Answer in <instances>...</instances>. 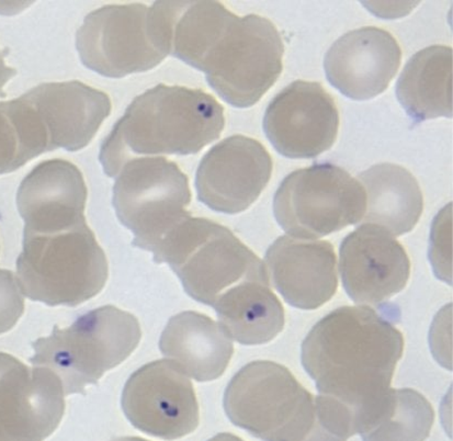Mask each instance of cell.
Instances as JSON below:
<instances>
[{
	"instance_id": "cell-9",
	"label": "cell",
	"mask_w": 453,
	"mask_h": 441,
	"mask_svg": "<svg viewBox=\"0 0 453 441\" xmlns=\"http://www.w3.org/2000/svg\"><path fill=\"white\" fill-rule=\"evenodd\" d=\"M189 179L165 158H137L123 165L113 186L112 205L122 225L134 233L132 245L157 251L187 218Z\"/></svg>"
},
{
	"instance_id": "cell-28",
	"label": "cell",
	"mask_w": 453,
	"mask_h": 441,
	"mask_svg": "<svg viewBox=\"0 0 453 441\" xmlns=\"http://www.w3.org/2000/svg\"><path fill=\"white\" fill-rule=\"evenodd\" d=\"M208 441H244L237 436L230 434V433H221L214 436L211 439Z\"/></svg>"
},
{
	"instance_id": "cell-20",
	"label": "cell",
	"mask_w": 453,
	"mask_h": 441,
	"mask_svg": "<svg viewBox=\"0 0 453 441\" xmlns=\"http://www.w3.org/2000/svg\"><path fill=\"white\" fill-rule=\"evenodd\" d=\"M159 349L198 383L219 379L234 353V344L222 325L194 311L181 312L169 320Z\"/></svg>"
},
{
	"instance_id": "cell-10",
	"label": "cell",
	"mask_w": 453,
	"mask_h": 441,
	"mask_svg": "<svg viewBox=\"0 0 453 441\" xmlns=\"http://www.w3.org/2000/svg\"><path fill=\"white\" fill-rule=\"evenodd\" d=\"M81 61L104 77L153 70L168 57L152 8L108 4L87 15L76 34Z\"/></svg>"
},
{
	"instance_id": "cell-12",
	"label": "cell",
	"mask_w": 453,
	"mask_h": 441,
	"mask_svg": "<svg viewBox=\"0 0 453 441\" xmlns=\"http://www.w3.org/2000/svg\"><path fill=\"white\" fill-rule=\"evenodd\" d=\"M263 128L279 154L314 159L335 143L340 112L319 82L296 81L268 104Z\"/></svg>"
},
{
	"instance_id": "cell-15",
	"label": "cell",
	"mask_w": 453,
	"mask_h": 441,
	"mask_svg": "<svg viewBox=\"0 0 453 441\" xmlns=\"http://www.w3.org/2000/svg\"><path fill=\"white\" fill-rule=\"evenodd\" d=\"M342 287L357 305L381 306L406 287L411 261L386 229L363 224L342 242Z\"/></svg>"
},
{
	"instance_id": "cell-23",
	"label": "cell",
	"mask_w": 453,
	"mask_h": 441,
	"mask_svg": "<svg viewBox=\"0 0 453 441\" xmlns=\"http://www.w3.org/2000/svg\"><path fill=\"white\" fill-rule=\"evenodd\" d=\"M212 307L230 337L246 346L272 342L285 328V310L270 282L237 284Z\"/></svg>"
},
{
	"instance_id": "cell-4",
	"label": "cell",
	"mask_w": 453,
	"mask_h": 441,
	"mask_svg": "<svg viewBox=\"0 0 453 441\" xmlns=\"http://www.w3.org/2000/svg\"><path fill=\"white\" fill-rule=\"evenodd\" d=\"M108 277L106 254L86 220L58 231H24L17 279L30 300L77 306L102 292Z\"/></svg>"
},
{
	"instance_id": "cell-26",
	"label": "cell",
	"mask_w": 453,
	"mask_h": 441,
	"mask_svg": "<svg viewBox=\"0 0 453 441\" xmlns=\"http://www.w3.org/2000/svg\"><path fill=\"white\" fill-rule=\"evenodd\" d=\"M451 204L439 213L430 233L429 259L439 279L451 284Z\"/></svg>"
},
{
	"instance_id": "cell-8",
	"label": "cell",
	"mask_w": 453,
	"mask_h": 441,
	"mask_svg": "<svg viewBox=\"0 0 453 441\" xmlns=\"http://www.w3.org/2000/svg\"><path fill=\"white\" fill-rule=\"evenodd\" d=\"M367 197L358 179L331 163L297 169L273 197V214L290 236L319 238L361 223Z\"/></svg>"
},
{
	"instance_id": "cell-14",
	"label": "cell",
	"mask_w": 453,
	"mask_h": 441,
	"mask_svg": "<svg viewBox=\"0 0 453 441\" xmlns=\"http://www.w3.org/2000/svg\"><path fill=\"white\" fill-rule=\"evenodd\" d=\"M272 156L259 141L233 135L213 146L196 174L198 200L219 213H244L272 178Z\"/></svg>"
},
{
	"instance_id": "cell-7",
	"label": "cell",
	"mask_w": 453,
	"mask_h": 441,
	"mask_svg": "<svg viewBox=\"0 0 453 441\" xmlns=\"http://www.w3.org/2000/svg\"><path fill=\"white\" fill-rule=\"evenodd\" d=\"M153 256L175 271L188 296L209 306L237 284L270 282L264 261L230 228L208 219L190 215Z\"/></svg>"
},
{
	"instance_id": "cell-6",
	"label": "cell",
	"mask_w": 453,
	"mask_h": 441,
	"mask_svg": "<svg viewBox=\"0 0 453 441\" xmlns=\"http://www.w3.org/2000/svg\"><path fill=\"white\" fill-rule=\"evenodd\" d=\"M141 338L134 314L104 306L80 316L70 328L54 326L50 337L36 339L30 362L53 372L64 394H86L87 385L97 384L107 371L127 360Z\"/></svg>"
},
{
	"instance_id": "cell-21",
	"label": "cell",
	"mask_w": 453,
	"mask_h": 441,
	"mask_svg": "<svg viewBox=\"0 0 453 441\" xmlns=\"http://www.w3.org/2000/svg\"><path fill=\"white\" fill-rule=\"evenodd\" d=\"M367 204L363 224L386 229L392 236L413 231L422 217L424 197L416 178L400 165H374L357 177Z\"/></svg>"
},
{
	"instance_id": "cell-3",
	"label": "cell",
	"mask_w": 453,
	"mask_h": 441,
	"mask_svg": "<svg viewBox=\"0 0 453 441\" xmlns=\"http://www.w3.org/2000/svg\"><path fill=\"white\" fill-rule=\"evenodd\" d=\"M224 108L203 89L159 84L137 96L104 140L99 160L108 177L141 156L199 153L221 135Z\"/></svg>"
},
{
	"instance_id": "cell-5",
	"label": "cell",
	"mask_w": 453,
	"mask_h": 441,
	"mask_svg": "<svg viewBox=\"0 0 453 441\" xmlns=\"http://www.w3.org/2000/svg\"><path fill=\"white\" fill-rule=\"evenodd\" d=\"M228 420L263 441H319L324 430L317 397L286 367L258 360L242 367L224 393Z\"/></svg>"
},
{
	"instance_id": "cell-29",
	"label": "cell",
	"mask_w": 453,
	"mask_h": 441,
	"mask_svg": "<svg viewBox=\"0 0 453 441\" xmlns=\"http://www.w3.org/2000/svg\"><path fill=\"white\" fill-rule=\"evenodd\" d=\"M112 441H150L140 437H119Z\"/></svg>"
},
{
	"instance_id": "cell-30",
	"label": "cell",
	"mask_w": 453,
	"mask_h": 441,
	"mask_svg": "<svg viewBox=\"0 0 453 441\" xmlns=\"http://www.w3.org/2000/svg\"><path fill=\"white\" fill-rule=\"evenodd\" d=\"M4 329H3V326H2V325H0V334H4Z\"/></svg>"
},
{
	"instance_id": "cell-16",
	"label": "cell",
	"mask_w": 453,
	"mask_h": 441,
	"mask_svg": "<svg viewBox=\"0 0 453 441\" xmlns=\"http://www.w3.org/2000/svg\"><path fill=\"white\" fill-rule=\"evenodd\" d=\"M402 50L390 32L364 27L347 32L325 54L329 84L352 100L377 97L388 89L401 66Z\"/></svg>"
},
{
	"instance_id": "cell-24",
	"label": "cell",
	"mask_w": 453,
	"mask_h": 441,
	"mask_svg": "<svg viewBox=\"0 0 453 441\" xmlns=\"http://www.w3.org/2000/svg\"><path fill=\"white\" fill-rule=\"evenodd\" d=\"M434 422L428 399L413 389H390L360 422L363 441H425Z\"/></svg>"
},
{
	"instance_id": "cell-11",
	"label": "cell",
	"mask_w": 453,
	"mask_h": 441,
	"mask_svg": "<svg viewBox=\"0 0 453 441\" xmlns=\"http://www.w3.org/2000/svg\"><path fill=\"white\" fill-rule=\"evenodd\" d=\"M123 412L136 429L165 440L194 433L200 414L194 385L171 360L141 367L127 381Z\"/></svg>"
},
{
	"instance_id": "cell-13",
	"label": "cell",
	"mask_w": 453,
	"mask_h": 441,
	"mask_svg": "<svg viewBox=\"0 0 453 441\" xmlns=\"http://www.w3.org/2000/svg\"><path fill=\"white\" fill-rule=\"evenodd\" d=\"M64 413L65 394L53 372L0 352V441H43Z\"/></svg>"
},
{
	"instance_id": "cell-17",
	"label": "cell",
	"mask_w": 453,
	"mask_h": 441,
	"mask_svg": "<svg viewBox=\"0 0 453 441\" xmlns=\"http://www.w3.org/2000/svg\"><path fill=\"white\" fill-rule=\"evenodd\" d=\"M266 269L288 305L315 310L335 296L336 254L326 241L280 236L269 246Z\"/></svg>"
},
{
	"instance_id": "cell-19",
	"label": "cell",
	"mask_w": 453,
	"mask_h": 441,
	"mask_svg": "<svg viewBox=\"0 0 453 441\" xmlns=\"http://www.w3.org/2000/svg\"><path fill=\"white\" fill-rule=\"evenodd\" d=\"M84 176L64 159L41 163L21 182L17 205L27 232H50L85 222Z\"/></svg>"
},
{
	"instance_id": "cell-1",
	"label": "cell",
	"mask_w": 453,
	"mask_h": 441,
	"mask_svg": "<svg viewBox=\"0 0 453 441\" xmlns=\"http://www.w3.org/2000/svg\"><path fill=\"white\" fill-rule=\"evenodd\" d=\"M155 7L169 55L203 72L233 107H253L280 77L285 44L267 18L239 17L219 2H157Z\"/></svg>"
},
{
	"instance_id": "cell-27",
	"label": "cell",
	"mask_w": 453,
	"mask_h": 441,
	"mask_svg": "<svg viewBox=\"0 0 453 441\" xmlns=\"http://www.w3.org/2000/svg\"><path fill=\"white\" fill-rule=\"evenodd\" d=\"M4 52L0 50V98H6V94L4 93V86L7 84L12 77L17 75V70L12 67H8L4 63Z\"/></svg>"
},
{
	"instance_id": "cell-22",
	"label": "cell",
	"mask_w": 453,
	"mask_h": 441,
	"mask_svg": "<svg viewBox=\"0 0 453 441\" xmlns=\"http://www.w3.org/2000/svg\"><path fill=\"white\" fill-rule=\"evenodd\" d=\"M453 50L446 45L420 50L396 82L397 100L415 124L452 118Z\"/></svg>"
},
{
	"instance_id": "cell-2",
	"label": "cell",
	"mask_w": 453,
	"mask_h": 441,
	"mask_svg": "<svg viewBox=\"0 0 453 441\" xmlns=\"http://www.w3.org/2000/svg\"><path fill=\"white\" fill-rule=\"evenodd\" d=\"M395 306H342L311 329L301 360L319 395L351 412L356 431L390 390L404 338L395 328Z\"/></svg>"
},
{
	"instance_id": "cell-18",
	"label": "cell",
	"mask_w": 453,
	"mask_h": 441,
	"mask_svg": "<svg viewBox=\"0 0 453 441\" xmlns=\"http://www.w3.org/2000/svg\"><path fill=\"white\" fill-rule=\"evenodd\" d=\"M22 96L43 123L51 151L85 149L111 113L109 96L80 81L44 82Z\"/></svg>"
},
{
	"instance_id": "cell-25",
	"label": "cell",
	"mask_w": 453,
	"mask_h": 441,
	"mask_svg": "<svg viewBox=\"0 0 453 441\" xmlns=\"http://www.w3.org/2000/svg\"><path fill=\"white\" fill-rule=\"evenodd\" d=\"M51 151L47 130L24 96L0 101V174L18 171Z\"/></svg>"
}]
</instances>
